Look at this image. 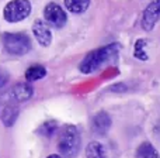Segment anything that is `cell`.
I'll list each match as a JSON object with an SVG mask.
<instances>
[{
    "instance_id": "1",
    "label": "cell",
    "mask_w": 160,
    "mask_h": 158,
    "mask_svg": "<svg viewBox=\"0 0 160 158\" xmlns=\"http://www.w3.org/2000/svg\"><path fill=\"white\" fill-rule=\"evenodd\" d=\"M119 48H121V45L118 42H112V44L102 45V47L97 48V50L90 51L80 61L79 71L83 75H90V74L97 72L104 64L110 62L114 57H117Z\"/></svg>"
},
{
    "instance_id": "2",
    "label": "cell",
    "mask_w": 160,
    "mask_h": 158,
    "mask_svg": "<svg viewBox=\"0 0 160 158\" xmlns=\"http://www.w3.org/2000/svg\"><path fill=\"white\" fill-rule=\"evenodd\" d=\"M82 148V137L76 126L68 124L62 128L58 139V151L63 158H73Z\"/></svg>"
},
{
    "instance_id": "3",
    "label": "cell",
    "mask_w": 160,
    "mask_h": 158,
    "mask_svg": "<svg viewBox=\"0 0 160 158\" xmlns=\"http://www.w3.org/2000/svg\"><path fill=\"white\" fill-rule=\"evenodd\" d=\"M2 42L6 52L13 57H22L32 48L30 35L25 33H3Z\"/></svg>"
},
{
    "instance_id": "4",
    "label": "cell",
    "mask_w": 160,
    "mask_h": 158,
    "mask_svg": "<svg viewBox=\"0 0 160 158\" xmlns=\"http://www.w3.org/2000/svg\"><path fill=\"white\" fill-rule=\"evenodd\" d=\"M31 11L32 4L30 0H10L3 7V19L10 24H14L28 19Z\"/></svg>"
},
{
    "instance_id": "5",
    "label": "cell",
    "mask_w": 160,
    "mask_h": 158,
    "mask_svg": "<svg viewBox=\"0 0 160 158\" xmlns=\"http://www.w3.org/2000/svg\"><path fill=\"white\" fill-rule=\"evenodd\" d=\"M44 21L53 28H62L68 23V13L61 4L55 2H49L44 7Z\"/></svg>"
},
{
    "instance_id": "6",
    "label": "cell",
    "mask_w": 160,
    "mask_h": 158,
    "mask_svg": "<svg viewBox=\"0 0 160 158\" xmlns=\"http://www.w3.org/2000/svg\"><path fill=\"white\" fill-rule=\"evenodd\" d=\"M160 20V0H153L146 6L142 13L141 27L145 31H152Z\"/></svg>"
},
{
    "instance_id": "7",
    "label": "cell",
    "mask_w": 160,
    "mask_h": 158,
    "mask_svg": "<svg viewBox=\"0 0 160 158\" xmlns=\"http://www.w3.org/2000/svg\"><path fill=\"white\" fill-rule=\"evenodd\" d=\"M31 31H32V35L34 38L37 40L41 47L44 48H48L51 44H52V31H51L49 25L44 21V20H35L32 23V27H31Z\"/></svg>"
},
{
    "instance_id": "8",
    "label": "cell",
    "mask_w": 160,
    "mask_h": 158,
    "mask_svg": "<svg viewBox=\"0 0 160 158\" xmlns=\"http://www.w3.org/2000/svg\"><path fill=\"white\" fill-rule=\"evenodd\" d=\"M111 124H112L111 116L104 110L97 112V113L91 117V122H90L91 131H93L94 134H97V136H104V134H107Z\"/></svg>"
},
{
    "instance_id": "9",
    "label": "cell",
    "mask_w": 160,
    "mask_h": 158,
    "mask_svg": "<svg viewBox=\"0 0 160 158\" xmlns=\"http://www.w3.org/2000/svg\"><path fill=\"white\" fill-rule=\"evenodd\" d=\"M34 96V88L30 82H21L10 89V97L17 103H24Z\"/></svg>"
},
{
    "instance_id": "10",
    "label": "cell",
    "mask_w": 160,
    "mask_h": 158,
    "mask_svg": "<svg viewBox=\"0 0 160 158\" xmlns=\"http://www.w3.org/2000/svg\"><path fill=\"white\" fill-rule=\"evenodd\" d=\"M18 114H20V110L17 106L8 105V106H6V107H3L2 113H0V120H2V123L6 127H11V126H14V123L17 122Z\"/></svg>"
},
{
    "instance_id": "11",
    "label": "cell",
    "mask_w": 160,
    "mask_h": 158,
    "mask_svg": "<svg viewBox=\"0 0 160 158\" xmlns=\"http://www.w3.org/2000/svg\"><path fill=\"white\" fill-rule=\"evenodd\" d=\"M45 76H47V68H45L44 65H39V64L28 67L27 69H25V74H24L25 80L30 82V83L44 79Z\"/></svg>"
},
{
    "instance_id": "12",
    "label": "cell",
    "mask_w": 160,
    "mask_h": 158,
    "mask_svg": "<svg viewBox=\"0 0 160 158\" xmlns=\"http://www.w3.org/2000/svg\"><path fill=\"white\" fill-rule=\"evenodd\" d=\"M66 10L72 14H83L88 10L91 0H63Z\"/></svg>"
},
{
    "instance_id": "13",
    "label": "cell",
    "mask_w": 160,
    "mask_h": 158,
    "mask_svg": "<svg viewBox=\"0 0 160 158\" xmlns=\"http://www.w3.org/2000/svg\"><path fill=\"white\" fill-rule=\"evenodd\" d=\"M86 158H107L105 147L100 141H90L86 147Z\"/></svg>"
},
{
    "instance_id": "14",
    "label": "cell",
    "mask_w": 160,
    "mask_h": 158,
    "mask_svg": "<svg viewBox=\"0 0 160 158\" xmlns=\"http://www.w3.org/2000/svg\"><path fill=\"white\" fill-rule=\"evenodd\" d=\"M136 158H160V155L152 143L143 141L136 148Z\"/></svg>"
},
{
    "instance_id": "15",
    "label": "cell",
    "mask_w": 160,
    "mask_h": 158,
    "mask_svg": "<svg viewBox=\"0 0 160 158\" xmlns=\"http://www.w3.org/2000/svg\"><path fill=\"white\" fill-rule=\"evenodd\" d=\"M59 128V124L56 120H47L41 124V127L38 128V133L41 136L47 137V139H51L52 136H55V133L58 131Z\"/></svg>"
},
{
    "instance_id": "16",
    "label": "cell",
    "mask_w": 160,
    "mask_h": 158,
    "mask_svg": "<svg viewBox=\"0 0 160 158\" xmlns=\"http://www.w3.org/2000/svg\"><path fill=\"white\" fill-rule=\"evenodd\" d=\"M146 45H148V40L146 38H139L136 40L135 47H133V57L139 61H148L149 55L146 54Z\"/></svg>"
},
{
    "instance_id": "17",
    "label": "cell",
    "mask_w": 160,
    "mask_h": 158,
    "mask_svg": "<svg viewBox=\"0 0 160 158\" xmlns=\"http://www.w3.org/2000/svg\"><path fill=\"white\" fill-rule=\"evenodd\" d=\"M8 74L7 72H4V71H0V89L3 88V86L7 83V80H8Z\"/></svg>"
},
{
    "instance_id": "18",
    "label": "cell",
    "mask_w": 160,
    "mask_h": 158,
    "mask_svg": "<svg viewBox=\"0 0 160 158\" xmlns=\"http://www.w3.org/2000/svg\"><path fill=\"white\" fill-rule=\"evenodd\" d=\"M47 158H63V157H62L61 154H49Z\"/></svg>"
}]
</instances>
